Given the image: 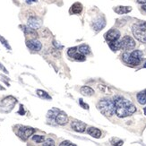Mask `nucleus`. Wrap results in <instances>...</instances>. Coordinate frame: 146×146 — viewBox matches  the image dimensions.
Returning a JSON list of instances; mask_svg holds the SVG:
<instances>
[{
	"mask_svg": "<svg viewBox=\"0 0 146 146\" xmlns=\"http://www.w3.org/2000/svg\"><path fill=\"white\" fill-rule=\"evenodd\" d=\"M115 104L116 114L118 117H126L133 115L136 111L135 106L131 101L122 96H116L113 99Z\"/></svg>",
	"mask_w": 146,
	"mask_h": 146,
	"instance_id": "obj_1",
	"label": "nucleus"
},
{
	"mask_svg": "<svg viewBox=\"0 0 146 146\" xmlns=\"http://www.w3.org/2000/svg\"><path fill=\"white\" fill-rule=\"evenodd\" d=\"M82 11V5L79 2H76L74 3L72 6L69 12H70L71 15H78Z\"/></svg>",
	"mask_w": 146,
	"mask_h": 146,
	"instance_id": "obj_14",
	"label": "nucleus"
},
{
	"mask_svg": "<svg viewBox=\"0 0 146 146\" xmlns=\"http://www.w3.org/2000/svg\"><path fill=\"white\" fill-rule=\"evenodd\" d=\"M98 109L106 117H111L116 113L114 101L110 99H101L98 102Z\"/></svg>",
	"mask_w": 146,
	"mask_h": 146,
	"instance_id": "obj_2",
	"label": "nucleus"
},
{
	"mask_svg": "<svg viewBox=\"0 0 146 146\" xmlns=\"http://www.w3.org/2000/svg\"><path fill=\"white\" fill-rule=\"evenodd\" d=\"M23 31H24V33L26 34V35H31V36H33L34 38H36L38 36L37 33L33 30V29H31L30 27H23Z\"/></svg>",
	"mask_w": 146,
	"mask_h": 146,
	"instance_id": "obj_22",
	"label": "nucleus"
},
{
	"mask_svg": "<svg viewBox=\"0 0 146 146\" xmlns=\"http://www.w3.org/2000/svg\"><path fill=\"white\" fill-rule=\"evenodd\" d=\"M142 9H143V11H145V12H146V5H143V6H142Z\"/></svg>",
	"mask_w": 146,
	"mask_h": 146,
	"instance_id": "obj_37",
	"label": "nucleus"
},
{
	"mask_svg": "<svg viewBox=\"0 0 146 146\" xmlns=\"http://www.w3.org/2000/svg\"><path fill=\"white\" fill-rule=\"evenodd\" d=\"M33 141H34L37 143H40L45 142V137L42 136V135H33Z\"/></svg>",
	"mask_w": 146,
	"mask_h": 146,
	"instance_id": "obj_24",
	"label": "nucleus"
},
{
	"mask_svg": "<svg viewBox=\"0 0 146 146\" xmlns=\"http://www.w3.org/2000/svg\"><path fill=\"white\" fill-rule=\"evenodd\" d=\"M143 111H144V114H145V116H146V107L144 108V110H143Z\"/></svg>",
	"mask_w": 146,
	"mask_h": 146,
	"instance_id": "obj_38",
	"label": "nucleus"
},
{
	"mask_svg": "<svg viewBox=\"0 0 146 146\" xmlns=\"http://www.w3.org/2000/svg\"><path fill=\"white\" fill-rule=\"evenodd\" d=\"M106 25V21L103 17H99L97 19H95V20L92 22V26L93 28L94 31H100L102 30Z\"/></svg>",
	"mask_w": 146,
	"mask_h": 146,
	"instance_id": "obj_11",
	"label": "nucleus"
},
{
	"mask_svg": "<svg viewBox=\"0 0 146 146\" xmlns=\"http://www.w3.org/2000/svg\"><path fill=\"white\" fill-rule=\"evenodd\" d=\"M37 94L39 95V96L41 98V99H47V100H51V97L49 96V95L42 90H38L37 91Z\"/></svg>",
	"mask_w": 146,
	"mask_h": 146,
	"instance_id": "obj_23",
	"label": "nucleus"
},
{
	"mask_svg": "<svg viewBox=\"0 0 146 146\" xmlns=\"http://www.w3.org/2000/svg\"><path fill=\"white\" fill-rule=\"evenodd\" d=\"M34 133V129L28 126H20L18 129L17 135L23 140H27V139Z\"/></svg>",
	"mask_w": 146,
	"mask_h": 146,
	"instance_id": "obj_5",
	"label": "nucleus"
},
{
	"mask_svg": "<svg viewBox=\"0 0 146 146\" xmlns=\"http://www.w3.org/2000/svg\"><path fill=\"white\" fill-rule=\"evenodd\" d=\"M143 67H144V68H146V62H145V64L143 65Z\"/></svg>",
	"mask_w": 146,
	"mask_h": 146,
	"instance_id": "obj_40",
	"label": "nucleus"
},
{
	"mask_svg": "<svg viewBox=\"0 0 146 146\" xmlns=\"http://www.w3.org/2000/svg\"><path fill=\"white\" fill-rule=\"evenodd\" d=\"M53 45L55 46V48H63V46L62 45H60L59 43H58L56 40H53Z\"/></svg>",
	"mask_w": 146,
	"mask_h": 146,
	"instance_id": "obj_31",
	"label": "nucleus"
},
{
	"mask_svg": "<svg viewBox=\"0 0 146 146\" xmlns=\"http://www.w3.org/2000/svg\"><path fill=\"white\" fill-rule=\"evenodd\" d=\"M70 142L69 141H64V142H62L60 144H59V146H69L70 145Z\"/></svg>",
	"mask_w": 146,
	"mask_h": 146,
	"instance_id": "obj_32",
	"label": "nucleus"
},
{
	"mask_svg": "<svg viewBox=\"0 0 146 146\" xmlns=\"http://www.w3.org/2000/svg\"><path fill=\"white\" fill-rule=\"evenodd\" d=\"M0 41H1V43L3 44L4 46H5V48H8V49H10V48H11V47L9 46V44L7 43V41H6L3 37H0Z\"/></svg>",
	"mask_w": 146,
	"mask_h": 146,
	"instance_id": "obj_29",
	"label": "nucleus"
},
{
	"mask_svg": "<svg viewBox=\"0 0 146 146\" xmlns=\"http://www.w3.org/2000/svg\"><path fill=\"white\" fill-rule=\"evenodd\" d=\"M41 146H55V142H54L53 139L48 138L45 142H44V143Z\"/></svg>",
	"mask_w": 146,
	"mask_h": 146,
	"instance_id": "obj_26",
	"label": "nucleus"
},
{
	"mask_svg": "<svg viewBox=\"0 0 146 146\" xmlns=\"http://www.w3.org/2000/svg\"><path fill=\"white\" fill-rule=\"evenodd\" d=\"M60 113V110H58V109H51L48 112V114H47V117H48V118H49V119H56V116L58 115V114Z\"/></svg>",
	"mask_w": 146,
	"mask_h": 146,
	"instance_id": "obj_18",
	"label": "nucleus"
},
{
	"mask_svg": "<svg viewBox=\"0 0 146 146\" xmlns=\"http://www.w3.org/2000/svg\"><path fill=\"white\" fill-rule=\"evenodd\" d=\"M111 143L114 146H122L123 145V141L118 140V139H112Z\"/></svg>",
	"mask_w": 146,
	"mask_h": 146,
	"instance_id": "obj_28",
	"label": "nucleus"
},
{
	"mask_svg": "<svg viewBox=\"0 0 146 146\" xmlns=\"http://www.w3.org/2000/svg\"><path fill=\"white\" fill-rule=\"evenodd\" d=\"M136 98H137L138 102L140 103L141 105H145L146 104V92H145V91L139 92L137 94Z\"/></svg>",
	"mask_w": 146,
	"mask_h": 146,
	"instance_id": "obj_19",
	"label": "nucleus"
},
{
	"mask_svg": "<svg viewBox=\"0 0 146 146\" xmlns=\"http://www.w3.org/2000/svg\"><path fill=\"white\" fill-rule=\"evenodd\" d=\"M15 102H16L15 99H14L13 97H7V98H5L1 103H0V106L3 107L4 111H9L13 109V108H14Z\"/></svg>",
	"mask_w": 146,
	"mask_h": 146,
	"instance_id": "obj_6",
	"label": "nucleus"
},
{
	"mask_svg": "<svg viewBox=\"0 0 146 146\" xmlns=\"http://www.w3.org/2000/svg\"><path fill=\"white\" fill-rule=\"evenodd\" d=\"M88 134L94 138H100L101 136L100 130L96 128V127H89L88 128Z\"/></svg>",
	"mask_w": 146,
	"mask_h": 146,
	"instance_id": "obj_16",
	"label": "nucleus"
},
{
	"mask_svg": "<svg viewBox=\"0 0 146 146\" xmlns=\"http://www.w3.org/2000/svg\"><path fill=\"white\" fill-rule=\"evenodd\" d=\"M19 113H20V114H21V115H23V114H24V112L23 111V106H21V111H20V112H19Z\"/></svg>",
	"mask_w": 146,
	"mask_h": 146,
	"instance_id": "obj_36",
	"label": "nucleus"
},
{
	"mask_svg": "<svg viewBox=\"0 0 146 146\" xmlns=\"http://www.w3.org/2000/svg\"><path fill=\"white\" fill-rule=\"evenodd\" d=\"M26 2H27V4H31L33 2H37V0H26Z\"/></svg>",
	"mask_w": 146,
	"mask_h": 146,
	"instance_id": "obj_35",
	"label": "nucleus"
},
{
	"mask_svg": "<svg viewBox=\"0 0 146 146\" xmlns=\"http://www.w3.org/2000/svg\"><path fill=\"white\" fill-rule=\"evenodd\" d=\"M122 58H123L124 62H125L126 64H129L131 66H138L141 64L140 60H137L135 58H133L131 54L128 52H125L122 56Z\"/></svg>",
	"mask_w": 146,
	"mask_h": 146,
	"instance_id": "obj_10",
	"label": "nucleus"
},
{
	"mask_svg": "<svg viewBox=\"0 0 146 146\" xmlns=\"http://www.w3.org/2000/svg\"><path fill=\"white\" fill-rule=\"evenodd\" d=\"M74 58L75 60H78V61H84L85 60V56L82 55L81 53H76L74 56Z\"/></svg>",
	"mask_w": 146,
	"mask_h": 146,
	"instance_id": "obj_27",
	"label": "nucleus"
},
{
	"mask_svg": "<svg viewBox=\"0 0 146 146\" xmlns=\"http://www.w3.org/2000/svg\"><path fill=\"white\" fill-rule=\"evenodd\" d=\"M80 92H81V93L82 95H84V96H92V95L94 94L93 89L91 88V87H89V86H84V87H82Z\"/></svg>",
	"mask_w": 146,
	"mask_h": 146,
	"instance_id": "obj_17",
	"label": "nucleus"
},
{
	"mask_svg": "<svg viewBox=\"0 0 146 146\" xmlns=\"http://www.w3.org/2000/svg\"><path fill=\"white\" fill-rule=\"evenodd\" d=\"M69 146H76V145H74V144H73V143H70V145Z\"/></svg>",
	"mask_w": 146,
	"mask_h": 146,
	"instance_id": "obj_39",
	"label": "nucleus"
},
{
	"mask_svg": "<svg viewBox=\"0 0 146 146\" xmlns=\"http://www.w3.org/2000/svg\"><path fill=\"white\" fill-rule=\"evenodd\" d=\"M28 27L31 28V29H33V30H37V29H39L41 27V25H42V21L40 20V18H38V17H30L28 19Z\"/></svg>",
	"mask_w": 146,
	"mask_h": 146,
	"instance_id": "obj_9",
	"label": "nucleus"
},
{
	"mask_svg": "<svg viewBox=\"0 0 146 146\" xmlns=\"http://www.w3.org/2000/svg\"><path fill=\"white\" fill-rule=\"evenodd\" d=\"M110 45V48L113 50V51H117V50L121 49V46H120V40H115L111 42H108Z\"/></svg>",
	"mask_w": 146,
	"mask_h": 146,
	"instance_id": "obj_20",
	"label": "nucleus"
},
{
	"mask_svg": "<svg viewBox=\"0 0 146 146\" xmlns=\"http://www.w3.org/2000/svg\"><path fill=\"white\" fill-rule=\"evenodd\" d=\"M131 11H132L131 6H117V7H115V12L119 15L127 14V13H129Z\"/></svg>",
	"mask_w": 146,
	"mask_h": 146,
	"instance_id": "obj_15",
	"label": "nucleus"
},
{
	"mask_svg": "<svg viewBox=\"0 0 146 146\" xmlns=\"http://www.w3.org/2000/svg\"><path fill=\"white\" fill-rule=\"evenodd\" d=\"M145 92H146V90H145Z\"/></svg>",
	"mask_w": 146,
	"mask_h": 146,
	"instance_id": "obj_41",
	"label": "nucleus"
},
{
	"mask_svg": "<svg viewBox=\"0 0 146 146\" xmlns=\"http://www.w3.org/2000/svg\"><path fill=\"white\" fill-rule=\"evenodd\" d=\"M79 102H80V105L82 108H84V109H85V110H89V106L86 103H84V101H82V100H80Z\"/></svg>",
	"mask_w": 146,
	"mask_h": 146,
	"instance_id": "obj_30",
	"label": "nucleus"
},
{
	"mask_svg": "<svg viewBox=\"0 0 146 146\" xmlns=\"http://www.w3.org/2000/svg\"><path fill=\"white\" fill-rule=\"evenodd\" d=\"M137 3L142 4V5H145L146 4V0H137Z\"/></svg>",
	"mask_w": 146,
	"mask_h": 146,
	"instance_id": "obj_34",
	"label": "nucleus"
},
{
	"mask_svg": "<svg viewBox=\"0 0 146 146\" xmlns=\"http://www.w3.org/2000/svg\"><path fill=\"white\" fill-rule=\"evenodd\" d=\"M77 48L76 47H73V48H70L68 50H67V54L69 56H71V58H74V55L77 53Z\"/></svg>",
	"mask_w": 146,
	"mask_h": 146,
	"instance_id": "obj_25",
	"label": "nucleus"
},
{
	"mask_svg": "<svg viewBox=\"0 0 146 146\" xmlns=\"http://www.w3.org/2000/svg\"><path fill=\"white\" fill-rule=\"evenodd\" d=\"M120 46H121V49L130 50L135 47V41L132 37L125 36L123 39L120 40Z\"/></svg>",
	"mask_w": 146,
	"mask_h": 146,
	"instance_id": "obj_4",
	"label": "nucleus"
},
{
	"mask_svg": "<svg viewBox=\"0 0 146 146\" xmlns=\"http://www.w3.org/2000/svg\"><path fill=\"white\" fill-rule=\"evenodd\" d=\"M132 33L139 41L146 43V22H140L133 24Z\"/></svg>",
	"mask_w": 146,
	"mask_h": 146,
	"instance_id": "obj_3",
	"label": "nucleus"
},
{
	"mask_svg": "<svg viewBox=\"0 0 146 146\" xmlns=\"http://www.w3.org/2000/svg\"><path fill=\"white\" fill-rule=\"evenodd\" d=\"M26 45L30 49L33 50V51H40V50L42 48L41 42L38 40H35V39L28 40L26 41Z\"/></svg>",
	"mask_w": 146,
	"mask_h": 146,
	"instance_id": "obj_8",
	"label": "nucleus"
},
{
	"mask_svg": "<svg viewBox=\"0 0 146 146\" xmlns=\"http://www.w3.org/2000/svg\"><path fill=\"white\" fill-rule=\"evenodd\" d=\"M0 69H1V70H3L5 73H6V74H7L8 72H7V70H6V69L5 68V66H3V65H1V64H0Z\"/></svg>",
	"mask_w": 146,
	"mask_h": 146,
	"instance_id": "obj_33",
	"label": "nucleus"
},
{
	"mask_svg": "<svg viewBox=\"0 0 146 146\" xmlns=\"http://www.w3.org/2000/svg\"><path fill=\"white\" fill-rule=\"evenodd\" d=\"M71 127L76 132L84 133L86 128V125L84 123L79 121V120H74V121L71 123Z\"/></svg>",
	"mask_w": 146,
	"mask_h": 146,
	"instance_id": "obj_12",
	"label": "nucleus"
},
{
	"mask_svg": "<svg viewBox=\"0 0 146 146\" xmlns=\"http://www.w3.org/2000/svg\"><path fill=\"white\" fill-rule=\"evenodd\" d=\"M55 120H56V124L61 125H64L67 124V122H68V117H67V115H66L65 112L60 111V113L58 114V116H56V117Z\"/></svg>",
	"mask_w": 146,
	"mask_h": 146,
	"instance_id": "obj_13",
	"label": "nucleus"
},
{
	"mask_svg": "<svg viewBox=\"0 0 146 146\" xmlns=\"http://www.w3.org/2000/svg\"><path fill=\"white\" fill-rule=\"evenodd\" d=\"M105 38H106V40H107L108 42H111V41L118 40H119V38H120V33H119V31H117V30H116V29L110 30V31L107 33Z\"/></svg>",
	"mask_w": 146,
	"mask_h": 146,
	"instance_id": "obj_7",
	"label": "nucleus"
},
{
	"mask_svg": "<svg viewBox=\"0 0 146 146\" xmlns=\"http://www.w3.org/2000/svg\"><path fill=\"white\" fill-rule=\"evenodd\" d=\"M78 50L80 51L81 54L82 55H89L91 53V49H90V47H89L88 45H86V44H84V45H81L79 48H78Z\"/></svg>",
	"mask_w": 146,
	"mask_h": 146,
	"instance_id": "obj_21",
	"label": "nucleus"
}]
</instances>
